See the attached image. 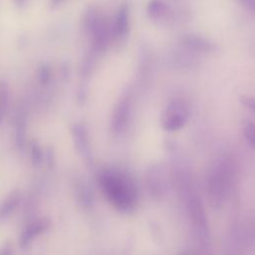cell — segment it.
<instances>
[{"instance_id": "obj_1", "label": "cell", "mask_w": 255, "mask_h": 255, "mask_svg": "<svg viewBox=\"0 0 255 255\" xmlns=\"http://www.w3.org/2000/svg\"><path fill=\"white\" fill-rule=\"evenodd\" d=\"M101 185L110 201L121 210H128L134 204V191L130 183L115 172H105L101 176Z\"/></svg>"}, {"instance_id": "obj_2", "label": "cell", "mask_w": 255, "mask_h": 255, "mask_svg": "<svg viewBox=\"0 0 255 255\" xmlns=\"http://www.w3.org/2000/svg\"><path fill=\"white\" fill-rule=\"evenodd\" d=\"M129 27V10L127 4H122L115 16L113 26L111 27L112 34L117 38H124Z\"/></svg>"}, {"instance_id": "obj_3", "label": "cell", "mask_w": 255, "mask_h": 255, "mask_svg": "<svg viewBox=\"0 0 255 255\" xmlns=\"http://www.w3.org/2000/svg\"><path fill=\"white\" fill-rule=\"evenodd\" d=\"M48 227V221L46 219H39L29 224L21 233L19 244L21 247H26L35 237L41 234Z\"/></svg>"}, {"instance_id": "obj_4", "label": "cell", "mask_w": 255, "mask_h": 255, "mask_svg": "<svg viewBox=\"0 0 255 255\" xmlns=\"http://www.w3.org/2000/svg\"><path fill=\"white\" fill-rule=\"evenodd\" d=\"M170 12V7L161 0H149L146 5V15L152 21L164 20Z\"/></svg>"}, {"instance_id": "obj_5", "label": "cell", "mask_w": 255, "mask_h": 255, "mask_svg": "<svg viewBox=\"0 0 255 255\" xmlns=\"http://www.w3.org/2000/svg\"><path fill=\"white\" fill-rule=\"evenodd\" d=\"M186 118L185 111L180 106H172L166 112V116L164 118V127L168 129H175L181 127Z\"/></svg>"}, {"instance_id": "obj_6", "label": "cell", "mask_w": 255, "mask_h": 255, "mask_svg": "<svg viewBox=\"0 0 255 255\" xmlns=\"http://www.w3.org/2000/svg\"><path fill=\"white\" fill-rule=\"evenodd\" d=\"M21 201V192L15 189L7 195V197L0 204V219L8 217L17 208Z\"/></svg>"}, {"instance_id": "obj_7", "label": "cell", "mask_w": 255, "mask_h": 255, "mask_svg": "<svg viewBox=\"0 0 255 255\" xmlns=\"http://www.w3.org/2000/svg\"><path fill=\"white\" fill-rule=\"evenodd\" d=\"M26 138V115L20 110L15 116V143L18 149H23Z\"/></svg>"}, {"instance_id": "obj_8", "label": "cell", "mask_w": 255, "mask_h": 255, "mask_svg": "<svg viewBox=\"0 0 255 255\" xmlns=\"http://www.w3.org/2000/svg\"><path fill=\"white\" fill-rule=\"evenodd\" d=\"M9 86L6 81H0V109L7 111L9 107Z\"/></svg>"}, {"instance_id": "obj_9", "label": "cell", "mask_w": 255, "mask_h": 255, "mask_svg": "<svg viewBox=\"0 0 255 255\" xmlns=\"http://www.w3.org/2000/svg\"><path fill=\"white\" fill-rule=\"evenodd\" d=\"M31 155H32V160L34 164H38L41 161L42 158V153H41V149L39 147L38 144H33L31 147Z\"/></svg>"}, {"instance_id": "obj_10", "label": "cell", "mask_w": 255, "mask_h": 255, "mask_svg": "<svg viewBox=\"0 0 255 255\" xmlns=\"http://www.w3.org/2000/svg\"><path fill=\"white\" fill-rule=\"evenodd\" d=\"M238 5H240L245 10H248L250 12L254 11L255 8V1L254 0H234Z\"/></svg>"}, {"instance_id": "obj_11", "label": "cell", "mask_w": 255, "mask_h": 255, "mask_svg": "<svg viewBox=\"0 0 255 255\" xmlns=\"http://www.w3.org/2000/svg\"><path fill=\"white\" fill-rule=\"evenodd\" d=\"M12 252V250L10 249V247H8V246H4V247H2L1 248V250H0V254L1 255H7V254H10Z\"/></svg>"}, {"instance_id": "obj_12", "label": "cell", "mask_w": 255, "mask_h": 255, "mask_svg": "<svg viewBox=\"0 0 255 255\" xmlns=\"http://www.w3.org/2000/svg\"><path fill=\"white\" fill-rule=\"evenodd\" d=\"M13 1H14V3H15L17 6H19V7L23 6V5L26 3V0H13Z\"/></svg>"}, {"instance_id": "obj_13", "label": "cell", "mask_w": 255, "mask_h": 255, "mask_svg": "<svg viewBox=\"0 0 255 255\" xmlns=\"http://www.w3.org/2000/svg\"><path fill=\"white\" fill-rule=\"evenodd\" d=\"M0 122H1V112H0Z\"/></svg>"}]
</instances>
